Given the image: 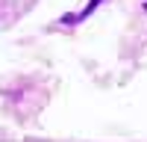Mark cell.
<instances>
[]
</instances>
